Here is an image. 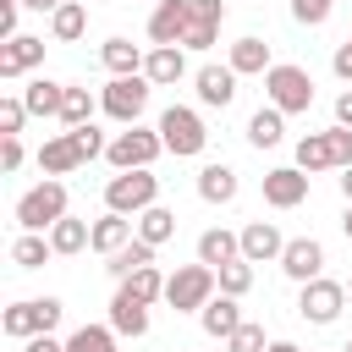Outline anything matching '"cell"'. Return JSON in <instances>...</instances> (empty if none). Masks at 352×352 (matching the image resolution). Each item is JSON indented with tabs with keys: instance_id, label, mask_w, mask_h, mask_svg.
<instances>
[{
	"instance_id": "6da1fadb",
	"label": "cell",
	"mask_w": 352,
	"mask_h": 352,
	"mask_svg": "<svg viewBox=\"0 0 352 352\" xmlns=\"http://www.w3.org/2000/svg\"><path fill=\"white\" fill-rule=\"evenodd\" d=\"M160 204V176L154 170H116L110 182H104V209H116V214H126V220H138L143 209H154Z\"/></svg>"
},
{
	"instance_id": "7a4b0ae2",
	"label": "cell",
	"mask_w": 352,
	"mask_h": 352,
	"mask_svg": "<svg viewBox=\"0 0 352 352\" xmlns=\"http://www.w3.org/2000/svg\"><path fill=\"white\" fill-rule=\"evenodd\" d=\"M72 209H66V182H55V176H44L38 187H28L22 198H16V226L22 231H50V226H60Z\"/></svg>"
},
{
	"instance_id": "3957f363",
	"label": "cell",
	"mask_w": 352,
	"mask_h": 352,
	"mask_svg": "<svg viewBox=\"0 0 352 352\" xmlns=\"http://www.w3.org/2000/svg\"><path fill=\"white\" fill-rule=\"evenodd\" d=\"M264 94H270V104H275L280 116L314 110V77H308L302 66H292V60H275V66L264 72Z\"/></svg>"
},
{
	"instance_id": "277c9868",
	"label": "cell",
	"mask_w": 352,
	"mask_h": 352,
	"mask_svg": "<svg viewBox=\"0 0 352 352\" xmlns=\"http://www.w3.org/2000/svg\"><path fill=\"white\" fill-rule=\"evenodd\" d=\"M154 132L165 138V154H176V160H192V154L209 148V126H204V116L187 110V104L160 110V126H154Z\"/></svg>"
},
{
	"instance_id": "5b68a950",
	"label": "cell",
	"mask_w": 352,
	"mask_h": 352,
	"mask_svg": "<svg viewBox=\"0 0 352 352\" xmlns=\"http://www.w3.org/2000/svg\"><path fill=\"white\" fill-rule=\"evenodd\" d=\"M214 286H220V275H214L209 264H182V270L165 280V302H170L176 314H204V302L214 297Z\"/></svg>"
},
{
	"instance_id": "8992f818",
	"label": "cell",
	"mask_w": 352,
	"mask_h": 352,
	"mask_svg": "<svg viewBox=\"0 0 352 352\" xmlns=\"http://www.w3.org/2000/svg\"><path fill=\"white\" fill-rule=\"evenodd\" d=\"M160 154H165V138L148 132V126H126V132H116L110 148H104V160H110L116 170H148Z\"/></svg>"
},
{
	"instance_id": "52a82bcc",
	"label": "cell",
	"mask_w": 352,
	"mask_h": 352,
	"mask_svg": "<svg viewBox=\"0 0 352 352\" xmlns=\"http://www.w3.org/2000/svg\"><path fill=\"white\" fill-rule=\"evenodd\" d=\"M148 77H110L104 88H99V110L110 116V121H121V126H138V116H143V104H148Z\"/></svg>"
},
{
	"instance_id": "ba28073f",
	"label": "cell",
	"mask_w": 352,
	"mask_h": 352,
	"mask_svg": "<svg viewBox=\"0 0 352 352\" xmlns=\"http://www.w3.org/2000/svg\"><path fill=\"white\" fill-rule=\"evenodd\" d=\"M341 308H346V280L319 275V280H308V286L297 292V314H302L308 324H336Z\"/></svg>"
},
{
	"instance_id": "9c48e42d",
	"label": "cell",
	"mask_w": 352,
	"mask_h": 352,
	"mask_svg": "<svg viewBox=\"0 0 352 352\" xmlns=\"http://www.w3.org/2000/svg\"><path fill=\"white\" fill-rule=\"evenodd\" d=\"M280 270H286V280H297V286L319 280V275H324V242H319V236H292L286 253H280Z\"/></svg>"
},
{
	"instance_id": "30bf717a",
	"label": "cell",
	"mask_w": 352,
	"mask_h": 352,
	"mask_svg": "<svg viewBox=\"0 0 352 352\" xmlns=\"http://www.w3.org/2000/svg\"><path fill=\"white\" fill-rule=\"evenodd\" d=\"M308 182L314 176H302L297 165H275V170H264V204L270 209H297V204H308Z\"/></svg>"
},
{
	"instance_id": "8fae6325",
	"label": "cell",
	"mask_w": 352,
	"mask_h": 352,
	"mask_svg": "<svg viewBox=\"0 0 352 352\" xmlns=\"http://www.w3.org/2000/svg\"><path fill=\"white\" fill-rule=\"evenodd\" d=\"M280 253H286V236H280L275 220H248L242 226V258L248 264H280Z\"/></svg>"
},
{
	"instance_id": "7c38bea8",
	"label": "cell",
	"mask_w": 352,
	"mask_h": 352,
	"mask_svg": "<svg viewBox=\"0 0 352 352\" xmlns=\"http://www.w3.org/2000/svg\"><path fill=\"white\" fill-rule=\"evenodd\" d=\"M38 66H44V38L16 33V38L0 44V77H6V82H11V77H28V72H38Z\"/></svg>"
},
{
	"instance_id": "4fadbf2b",
	"label": "cell",
	"mask_w": 352,
	"mask_h": 352,
	"mask_svg": "<svg viewBox=\"0 0 352 352\" xmlns=\"http://www.w3.org/2000/svg\"><path fill=\"white\" fill-rule=\"evenodd\" d=\"M143 77H148L154 88H176V82L187 77V50H182V44H154L148 60H143Z\"/></svg>"
},
{
	"instance_id": "5bb4252c",
	"label": "cell",
	"mask_w": 352,
	"mask_h": 352,
	"mask_svg": "<svg viewBox=\"0 0 352 352\" xmlns=\"http://www.w3.org/2000/svg\"><path fill=\"white\" fill-rule=\"evenodd\" d=\"M192 88H198V104L226 110V104L236 99V72H231V66H198V72H192Z\"/></svg>"
},
{
	"instance_id": "9a60e30c",
	"label": "cell",
	"mask_w": 352,
	"mask_h": 352,
	"mask_svg": "<svg viewBox=\"0 0 352 352\" xmlns=\"http://www.w3.org/2000/svg\"><path fill=\"white\" fill-rule=\"evenodd\" d=\"M187 28H192L187 0H160V6L148 11V38H154V44H182Z\"/></svg>"
},
{
	"instance_id": "2e32d148",
	"label": "cell",
	"mask_w": 352,
	"mask_h": 352,
	"mask_svg": "<svg viewBox=\"0 0 352 352\" xmlns=\"http://www.w3.org/2000/svg\"><path fill=\"white\" fill-rule=\"evenodd\" d=\"M110 330L116 336H148V302H138L126 286H116V297H110Z\"/></svg>"
},
{
	"instance_id": "e0dca14e",
	"label": "cell",
	"mask_w": 352,
	"mask_h": 352,
	"mask_svg": "<svg viewBox=\"0 0 352 352\" xmlns=\"http://www.w3.org/2000/svg\"><path fill=\"white\" fill-rule=\"evenodd\" d=\"M242 297H209L204 302V314H198V324H204V336H214V341H231L236 330H242V308H236Z\"/></svg>"
},
{
	"instance_id": "ac0fdd59",
	"label": "cell",
	"mask_w": 352,
	"mask_h": 352,
	"mask_svg": "<svg viewBox=\"0 0 352 352\" xmlns=\"http://www.w3.org/2000/svg\"><path fill=\"white\" fill-rule=\"evenodd\" d=\"M99 60H104V72H110V77H143L148 50H138L132 38H104V44H99Z\"/></svg>"
},
{
	"instance_id": "d6986e66",
	"label": "cell",
	"mask_w": 352,
	"mask_h": 352,
	"mask_svg": "<svg viewBox=\"0 0 352 352\" xmlns=\"http://www.w3.org/2000/svg\"><path fill=\"white\" fill-rule=\"evenodd\" d=\"M226 66H231L236 77H264V72H270L275 60H270V44H264L258 33H248V38H236V44H231Z\"/></svg>"
},
{
	"instance_id": "ffe728a7",
	"label": "cell",
	"mask_w": 352,
	"mask_h": 352,
	"mask_svg": "<svg viewBox=\"0 0 352 352\" xmlns=\"http://www.w3.org/2000/svg\"><path fill=\"white\" fill-rule=\"evenodd\" d=\"M231 258H242V231H226V226H209V231L198 236V264H209V270H220V264H231Z\"/></svg>"
},
{
	"instance_id": "44dd1931",
	"label": "cell",
	"mask_w": 352,
	"mask_h": 352,
	"mask_svg": "<svg viewBox=\"0 0 352 352\" xmlns=\"http://www.w3.org/2000/svg\"><path fill=\"white\" fill-rule=\"evenodd\" d=\"M132 236H138V226H132L126 214H116V209H104V214L94 220V253H104V258H110V253H121Z\"/></svg>"
},
{
	"instance_id": "7402d4cb",
	"label": "cell",
	"mask_w": 352,
	"mask_h": 352,
	"mask_svg": "<svg viewBox=\"0 0 352 352\" xmlns=\"http://www.w3.org/2000/svg\"><path fill=\"white\" fill-rule=\"evenodd\" d=\"M22 104H28V116H55L60 121V104H66V82H50V77H33L28 88H22Z\"/></svg>"
},
{
	"instance_id": "603a6c76",
	"label": "cell",
	"mask_w": 352,
	"mask_h": 352,
	"mask_svg": "<svg viewBox=\"0 0 352 352\" xmlns=\"http://www.w3.org/2000/svg\"><path fill=\"white\" fill-rule=\"evenodd\" d=\"M77 165H82V154H77L72 132H60V138H50V143L38 148V170H44V176H55V182H60V176H72Z\"/></svg>"
},
{
	"instance_id": "cb8c5ba5",
	"label": "cell",
	"mask_w": 352,
	"mask_h": 352,
	"mask_svg": "<svg viewBox=\"0 0 352 352\" xmlns=\"http://www.w3.org/2000/svg\"><path fill=\"white\" fill-rule=\"evenodd\" d=\"M50 248H55V258H72V253L94 248V226L77 220V214H66L60 226H50Z\"/></svg>"
},
{
	"instance_id": "d4e9b609",
	"label": "cell",
	"mask_w": 352,
	"mask_h": 352,
	"mask_svg": "<svg viewBox=\"0 0 352 352\" xmlns=\"http://www.w3.org/2000/svg\"><path fill=\"white\" fill-rule=\"evenodd\" d=\"M88 33V6L82 0H66L60 11H50V38L55 44H77Z\"/></svg>"
},
{
	"instance_id": "484cf974",
	"label": "cell",
	"mask_w": 352,
	"mask_h": 352,
	"mask_svg": "<svg viewBox=\"0 0 352 352\" xmlns=\"http://www.w3.org/2000/svg\"><path fill=\"white\" fill-rule=\"evenodd\" d=\"M280 138H286V116H280L275 104H258V110L248 116V143H253V148H275Z\"/></svg>"
},
{
	"instance_id": "4316f807",
	"label": "cell",
	"mask_w": 352,
	"mask_h": 352,
	"mask_svg": "<svg viewBox=\"0 0 352 352\" xmlns=\"http://www.w3.org/2000/svg\"><path fill=\"white\" fill-rule=\"evenodd\" d=\"M132 226H138V242H148V248H165V242L176 236V209L154 204V209H143Z\"/></svg>"
},
{
	"instance_id": "83f0119b",
	"label": "cell",
	"mask_w": 352,
	"mask_h": 352,
	"mask_svg": "<svg viewBox=\"0 0 352 352\" xmlns=\"http://www.w3.org/2000/svg\"><path fill=\"white\" fill-rule=\"evenodd\" d=\"M50 258H55L50 231H22V236L11 242V264H16V270H44Z\"/></svg>"
},
{
	"instance_id": "f1b7e54d",
	"label": "cell",
	"mask_w": 352,
	"mask_h": 352,
	"mask_svg": "<svg viewBox=\"0 0 352 352\" xmlns=\"http://www.w3.org/2000/svg\"><path fill=\"white\" fill-rule=\"evenodd\" d=\"M297 170H302V176L336 170V154H330V138H324V132H308V138H297Z\"/></svg>"
},
{
	"instance_id": "f546056e",
	"label": "cell",
	"mask_w": 352,
	"mask_h": 352,
	"mask_svg": "<svg viewBox=\"0 0 352 352\" xmlns=\"http://www.w3.org/2000/svg\"><path fill=\"white\" fill-rule=\"evenodd\" d=\"M198 198L204 204H231L236 198V170L231 165H204L198 170Z\"/></svg>"
},
{
	"instance_id": "4dcf8cb0",
	"label": "cell",
	"mask_w": 352,
	"mask_h": 352,
	"mask_svg": "<svg viewBox=\"0 0 352 352\" xmlns=\"http://www.w3.org/2000/svg\"><path fill=\"white\" fill-rule=\"evenodd\" d=\"M148 264H154V248L132 236V242H126L121 253H110V258H104V275H116V280H126V275H138V270H148Z\"/></svg>"
},
{
	"instance_id": "1f68e13d",
	"label": "cell",
	"mask_w": 352,
	"mask_h": 352,
	"mask_svg": "<svg viewBox=\"0 0 352 352\" xmlns=\"http://www.w3.org/2000/svg\"><path fill=\"white\" fill-rule=\"evenodd\" d=\"M0 330H6L11 341H33V336H38V308H33V297L11 302V308L0 314Z\"/></svg>"
},
{
	"instance_id": "d6a6232c",
	"label": "cell",
	"mask_w": 352,
	"mask_h": 352,
	"mask_svg": "<svg viewBox=\"0 0 352 352\" xmlns=\"http://www.w3.org/2000/svg\"><path fill=\"white\" fill-rule=\"evenodd\" d=\"M66 352H116V330L110 324H82L66 336Z\"/></svg>"
},
{
	"instance_id": "836d02e7",
	"label": "cell",
	"mask_w": 352,
	"mask_h": 352,
	"mask_svg": "<svg viewBox=\"0 0 352 352\" xmlns=\"http://www.w3.org/2000/svg\"><path fill=\"white\" fill-rule=\"evenodd\" d=\"M94 110H99V99H94L88 88H66V104H60L66 132H72V126H88V121H94Z\"/></svg>"
},
{
	"instance_id": "e575fe53",
	"label": "cell",
	"mask_w": 352,
	"mask_h": 352,
	"mask_svg": "<svg viewBox=\"0 0 352 352\" xmlns=\"http://www.w3.org/2000/svg\"><path fill=\"white\" fill-rule=\"evenodd\" d=\"M165 280H170V275H160V270L148 264V270H138V275H126L121 286H126V292H132L138 302H148V308H154V302L165 297Z\"/></svg>"
},
{
	"instance_id": "d590c367",
	"label": "cell",
	"mask_w": 352,
	"mask_h": 352,
	"mask_svg": "<svg viewBox=\"0 0 352 352\" xmlns=\"http://www.w3.org/2000/svg\"><path fill=\"white\" fill-rule=\"evenodd\" d=\"M214 275H220V292H226V297H248V286H253V264H248V258H231V264H220Z\"/></svg>"
},
{
	"instance_id": "8d00e7d4",
	"label": "cell",
	"mask_w": 352,
	"mask_h": 352,
	"mask_svg": "<svg viewBox=\"0 0 352 352\" xmlns=\"http://www.w3.org/2000/svg\"><path fill=\"white\" fill-rule=\"evenodd\" d=\"M336 11V0H292V22L297 28H324Z\"/></svg>"
},
{
	"instance_id": "74e56055",
	"label": "cell",
	"mask_w": 352,
	"mask_h": 352,
	"mask_svg": "<svg viewBox=\"0 0 352 352\" xmlns=\"http://www.w3.org/2000/svg\"><path fill=\"white\" fill-rule=\"evenodd\" d=\"M28 126V104H22V94H6L0 99V138H16Z\"/></svg>"
},
{
	"instance_id": "f35d334b",
	"label": "cell",
	"mask_w": 352,
	"mask_h": 352,
	"mask_svg": "<svg viewBox=\"0 0 352 352\" xmlns=\"http://www.w3.org/2000/svg\"><path fill=\"white\" fill-rule=\"evenodd\" d=\"M72 143H77V154H82V165H88V160H99V154L110 148V138H104V132H99L94 121H88V126H72Z\"/></svg>"
},
{
	"instance_id": "ab89813d",
	"label": "cell",
	"mask_w": 352,
	"mask_h": 352,
	"mask_svg": "<svg viewBox=\"0 0 352 352\" xmlns=\"http://www.w3.org/2000/svg\"><path fill=\"white\" fill-rule=\"evenodd\" d=\"M226 352H270V341H264V324H253V319H242V330L226 341Z\"/></svg>"
},
{
	"instance_id": "60d3db41",
	"label": "cell",
	"mask_w": 352,
	"mask_h": 352,
	"mask_svg": "<svg viewBox=\"0 0 352 352\" xmlns=\"http://www.w3.org/2000/svg\"><path fill=\"white\" fill-rule=\"evenodd\" d=\"M187 16L204 22V28H220L226 22V0H187Z\"/></svg>"
},
{
	"instance_id": "b9f144b4",
	"label": "cell",
	"mask_w": 352,
	"mask_h": 352,
	"mask_svg": "<svg viewBox=\"0 0 352 352\" xmlns=\"http://www.w3.org/2000/svg\"><path fill=\"white\" fill-rule=\"evenodd\" d=\"M33 308H38V336H55V324H60V297H33Z\"/></svg>"
},
{
	"instance_id": "7bdbcfd3",
	"label": "cell",
	"mask_w": 352,
	"mask_h": 352,
	"mask_svg": "<svg viewBox=\"0 0 352 352\" xmlns=\"http://www.w3.org/2000/svg\"><path fill=\"white\" fill-rule=\"evenodd\" d=\"M324 138H330V154H336V170H346V165H352V126H330Z\"/></svg>"
},
{
	"instance_id": "ee69618b",
	"label": "cell",
	"mask_w": 352,
	"mask_h": 352,
	"mask_svg": "<svg viewBox=\"0 0 352 352\" xmlns=\"http://www.w3.org/2000/svg\"><path fill=\"white\" fill-rule=\"evenodd\" d=\"M214 38H220V28H204V22H192V28H187V38H182V50H209Z\"/></svg>"
},
{
	"instance_id": "f6af8a7d",
	"label": "cell",
	"mask_w": 352,
	"mask_h": 352,
	"mask_svg": "<svg viewBox=\"0 0 352 352\" xmlns=\"http://www.w3.org/2000/svg\"><path fill=\"white\" fill-rule=\"evenodd\" d=\"M22 165V138H0V170H16Z\"/></svg>"
},
{
	"instance_id": "bcb514c9",
	"label": "cell",
	"mask_w": 352,
	"mask_h": 352,
	"mask_svg": "<svg viewBox=\"0 0 352 352\" xmlns=\"http://www.w3.org/2000/svg\"><path fill=\"white\" fill-rule=\"evenodd\" d=\"M330 66H336V77H341V82H352V44H341Z\"/></svg>"
},
{
	"instance_id": "7dc6e473",
	"label": "cell",
	"mask_w": 352,
	"mask_h": 352,
	"mask_svg": "<svg viewBox=\"0 0 352 352\" xmlns=\"http://www.w3.org/2000/svg\"><path fill=\"white\" fill-rule=\"evenodd\" d=\"M22 352H66V341H55V336H33V341H22Z\"/></svg>"
},
{
	"instance_id": "c3c4849f",
	"label": "cell",
	"mask_w": 352,
	"mask_h": 352,
	"mask_svg": "<svg viewBox=\"0 0 352 352\" xmlns=\"http://www.w3.org/2000/svg\"><path fill=\"white\" fill-rule=\"evenodd\" d=\"M336 126H352V88L336 94Z\"/></svg>"
},
{
	"instance_id": "681fc988",
	"label": "cell",
	"mask_w": 352,
	"mask_h": 352,
	"mask_svg": "<svg viewBox=\"0 0 352 352\" xmlns=\"http://www.w3.org/2000/svg\"><path fill=\"white\" fill-rule=\"evenodd\" d=\"M66 0H22V11H60Z\"/></svg>"
},
{
	"instance_id": "f907efd6",
	"label": "cell",
	"mask_w": 352,
	"mask_h": 352,
	"mask_svg": "<svg viewBox=\"0 0 352 352\" xmlns=\"http://www.w3.org/2000/svg\"><path fill=\"white\" fill-rule=\"evenodd\" d=\"M341 198H346V204H352V165H346V170H341Z\"/></svg>"
},
{
	"instance_id": "816d5d0a",
	"label": "cell",
	"mask_w": 352,
	"mask_h": 352,
	"mask_svg": "<svg viewBox=\"0 0 352 352\" xmlns=\"http://www.w3.org/2000/svg\"><path fill=\"white\" fill-rule=\"evenodd\" d=\"M270 352H302L297 341H270Z\"/></svg>"
},
{
	"instance_id": "f5cc1de1",
	"label": "cell",
	"mask_w": 352,
	"mask_h": 352,
	"mask_svg": "<svg viewBox=\"0 0 352 352\" xmlns=\"http://www.w3.org/2000/svg\"><path fill=\"white\" fill-rule=\"evenodd\" d=\"M341 231H346V242H352V204H346V214H341Z\"/></svg>"
},
{
	"instance_id": "db71d44e",
	"label": "cell",
	"mask_w": 352,
	"mask_h": 352,
	"mask_svg": "<svg viewBox=\"0 0 352 352\" xmlns=\"http://www.w3.org/2000/svg\"><path fill=\"white\" fill-rule=\"evenodd\" d=\"M346 297H352V280H346Z\"/></svg>"
},
{
	"instance_id": "11a10c76",
	"label": "cell",
	"mask_w": 352,
	"mask_h": 352,
	"mask_svg": "<svg viewBox=\"0 0 352 352\" xmlns=\"http://www.w3.org/2000/svg\"><path fill=\"white\" fill-rule=\"evenodd\" d=\"M341 352H352V341H346V346H341Z\"/></svg>"
},
{
	"instance_id": "9f6ffc18",
	"label": "cell",
	"mask_w": 352,
	"mask_h": 352,
	"mask_svg": "<svg viewBox=\"0 0 352 352\" xmlns=\"http://www.w3.org/2000/svg\"><path fill=\"white\" fill-rule=\"evenodd\" d=\"M346 44H352V33H346Z\"/></svg>"
},
{
	"instance_id": "6f0895ef",
	"label": "cell",
	"mask_w": 352,
	"mask_h": 352,
	"mask_svg": "<svg viewBox=\"0 0 352 352\" xmlns=\"http://www.w3.org/2000/svg\"><path fill=\"white\" fill-rule=\"evenodd\" d=\"M154 6H160V0H154Z\"/></svg>"
},
{
	"instance_id": "680465c9",
	"label": "cell",
	"mask_w": 352,
	"mask_h": 352,
	"mask_svg": "<svg viewBox=\"0 0 352 352\" xmlns=\"http://www.w3.org/2000/svg\"><path fill=\"white\" fill-rule=\"evenodd\" d=\"M82 6H88V0H82Z\"/></svg>"
}]
</instances>
